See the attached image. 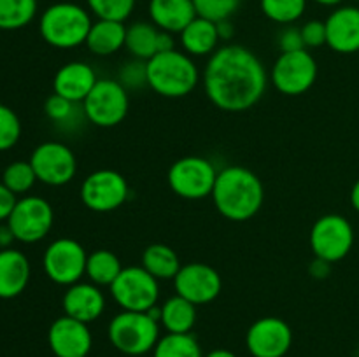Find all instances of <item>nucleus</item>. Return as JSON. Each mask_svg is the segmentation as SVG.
Instances as JSON below:
<instances>
[{
  "mask_svg": "<svg viewBox=\"0 0 359 357\" xmlns=\"http://www.w3.org/2000/svg\"><path fill=\"white\" fill-rule=\"evenodd\" d=\"M351 205L359 214V178L354 182L353 189H351Z\"/></svg>",
  "mask_w": 359,
  "mask_h": 357,
  "instance_id": "45",
  "label": "nucleus"
},
{
  "mask_svg": "<svg viewBox=\"0 0 359 357\" xmlns=\"http://www.w3.org/2000/svg\"><path fill=\"white\" fill-rule=\"evenodd\" d=\"M354 2H359V0H354Z\"/></svg>",
  "mask_w": 359,
  "mask_h": 357,
  "instance_id": "49",
  "label": "nucleus"
},
{
  "mask_svg": "<svg viewBox=\"0 0 359 357\" xmlns=\"http://www.w3.org/2000/svg\"><path fill=\"white\" fill-rule=\"evenodd\" d=\"M86 4L91 14L97 16V20L125 23L132 16L137 0H86Z\"/></svg>",
  "mask_w": 359,
  "mask_h": 357,
  "instance_id": "34",
  "label": "nucleus"
},
{
  "mask_svg": "<svg viewBox=\"0 0 359 357\" xmlns=\"http://www.w3.org/2000/svg\"><path fill=\"white\" fill-rule=\"evenodd\" d=\"M270 83L286 97L304 94L318 79V62L307 49L280 52L270 70Z\"/></svg>",
  "mask_w": 359,
  "mask_h": 357,
  "instance_id": "8",
  "label": "nucleus"
},
{
  "mask_svg": "<svg viewBox=\"0 0 359 357\" xmlns=\"http://www.w3.org/2000/svg\"><path fill=\"white\" fill-rule=\"evenodd\" d=\"M193 4H195L196 16L217 23V21L230 20L241 6V0H193Z\"/></svg>",
  "mask_w": 359,
  "mask_h": 357,
  "instance_id": "36",
  "label": "nucleus"
},
{
  "mask_svg": "<svg viewBox=\"0 0 359 357\" xmlns=\"http://www.w3.org/2000/svg\"><path fill=\"white\" fill-rule=\"evenodd\" d=\"M77 105L79 104H76V102H70L67 100V98L60 97V94L53 93L51 97L46 100L44 112L53 122H56V125L65 126V128H72L74 125L79 122L77 121L79 115L86 118L83 111V105H81V108H77Z\"/></svg>",
  "mask_w": 359,
  "mask_h": 357,
  "instance_id": "33",
  "label": "nucleus"
},
{
  "mask_svg": "<svg viewBox=\"0 0 359 357\" xmlns=\"http://www.w3.org/2000/svg\"><path fill=\"white\" fill-rule=\"evenodd\" d=\"M279 44L280 52H293V51H300V49H305L304 44V37H302V30L298 27H290L284 28L279 35Z\"/></svg>",
  "mask_w": 359,
  "mask_h": 357,
  "instance_id": "39",
  "label": "nucleus"
},
{
  "mask_svg": "<svg viewBox=\"0 0 359 357\" xmlns=\"http://www.w3.org/2000/svg\"><path fill=\"white\" fill-rule=\"evenodd\" d=\"M158 34H160V28L154 27L153 23L137 21L126 27L125 48L135 59L147 62L154 55H158Z\"/></svg>",
  "mask_w": 359,
  "mask_h": 357,
  "instance_id": "27",
  "label": "nucleus"
},
{
  "mask_svg": "<svg viewBox=\"0 0 359 357\" xmlns=\"http://www.w3.org/2000/svg\"><path fill=\"white\" fill-rule=\"evenodd\" d=\"M153 357H203V352L191 332H167L158 340Z\"/></svg>",
  "mask_w": 359,
  "mask_h": 357,
  "instance_id": "29",
  "label": "nucleus"
},
{
  "mask_svg": "<svg viewBox=\"0 0 359 357\" xmlns=\"http://www.w3.org/2000/svg\"><path fill=\"white\" fill-rule=\"evenodd\" d=\"M216 27H217V34H219L221 41L228 42V41H231V38H233L235 27H233V23H231V20L217 21Z\"/></svg>",
  "mask_w": 359,
  "mask_h": 357,
  "instance_id": "42",
  "label": "nucleus"
},
{
  "mask_svg": "<svg viewBox=\"0 0 359 357\" xmlns=\"http://www.w3.org/2000/svg\"><path fill=\"white\" fill-rule=\"evenodd\" d=\"M128 196L130 188L125 175L111 168L91 172L81 184V202L91 212H114L125 205Z\"/></svg>",
  "mask_w": 359,
  "mask_h": 357,
  "instance_id": "10",
  "label": "nucleus"
},
{
  "mask_svg": "<svg viewBox=\"0 0 359 357\" xmlns=\"http://www.w3.org/2000/svg\"><path fill=\"white\" fill-rule=\"evenodd\" d=\"M140 266L160 282V280H174L182 265L177 252L170 245L151 244L149 247L144 248Z\"/></svg>",
  "mask_w": 359,
  "mask_h": 357,
  "instance_id": "25",
  "label": "nucleus"
},
{
  "mask_svg": "<svg viewBox=\"0 0 359 357\" xmlns=\"http://www.w3.org/2000/svg\"><path fill=\"white\" fill-rule=\"evenodd\" d=\"M316 4H321V6L326 7H337L344 2V0H314Z\"/></svg>",
  "mask_w": 359,
  "mask_h": 357,
  "instance_id": "47",
  "label": "nucleus"
},
{
  "mask_svg": "<svg viewBox=\"0 0 359 357\" xmlns=\"http://www.w3.org/2000/svg\"><path fill=\"white\" fill-rule=\"evenodd\" d=\"M293 345L290 324L279 317H262L245 335V346L252 357H284Z\"/></svg>",
  "mask_w": 359,
  "mask_h": 357,
  "instance_id": "16",
  "label": "nucleus"
},
{
  "mask_svg": "<svg viewBox=\"0 0 359 357\" xmlns=\"http://www.w3.org/2000/svg\"><path fill=\"white\" fill-rule=\"evenodd\" d=\"M263 14L279 24H293L307 9V0H259Z\"/></svg>",
  "mask_w": 359,
  "mask_h": 357,
  "instance_id": "31",
  "label": "nucleus"
},
{
  "mask_svg": "<svg viewBox=\"0 0 359 357\" xmlns=\"http://www.w3.org/2000/svg\"><path fill=\"white\" fill-rule=\"evenodd\" d=\"M16 202H18V196L14 195L13 191H9V189L0 182V223L9 219Z\"/></svg>",
  "mask_w": 359,
  "mask_h": 357,
  "instance_id": "40",
  "label": "nucleus"
},
{
  "mask_svg": "<svg viewBox=\"0 0 359 357\" xmlns=\"http://www.w3.org/2000/svg\"><path fill=\"white\" fill-rule=\"evenodd\" d=\"M98 77L93 66L84 62H69L58 69L53 79L56 94L76 104H83L97 84Z\"/></svg>",
  "mask_w": 359,
  "mask_h": 357,
  "instance_id": "20",
  "label": "nucleus"
},
{
  "mask_svg": "<svg viewBox=\"0 0 359 357\" xmlns=\"http://www.w3.org/2000/svg\"><path fill=\"white\" fill-rule=\"evenodd\" d=\"M217 170L207 158L184 156L168 168L167 182L172 192L184 200H203L212 195Z\"/></svg>",
  "mask_w": 359,
  "mask_h": 357,
  "instance_id": "7",
  "label": "nucleus"
},
{
  "mask_svg": "<svg viewBox=\"0 0 359 357\" xmlns=\"http://www.w3.org/2000/svg\"><path fill=\"white\" fill-rule=\"evenodd\" d=\"M81 105L88 122L100 128H112L125 121L128 114V90L118 79H98Z\"/></svg>",
  "mask_w": 359,
  "mask_h": 357,
  "instance_id": "6",
  "label": "nucleus"
},
{
  "mask_svg": "<svg viewBox=\"0 0 359 357\" xmlns=\"http://www.w3.org/2000/svg\"><path fill=\"white\" fill-rule=\"evenodd\" d=\"M28 161L34 167L37 181L53 188L69 184L77 174V160L74 150L67 144L56 140L39 144Z\"/></svg>",
  "mask_w": 359,
  "mask_h": 357,
  "instance_id": "14",
  "label": "nucleus"
},
{
  "mask_svg": "<svg viewBox=\"0 0 359 357\" xmlns=\"http://www.w3.org/2000/svg\"><path fill=\"white\" fill-rule=\"evenodd\" d=\"M14 238L21 244H37L44 240L55 224V212L48 200L27 195L18 198L9 219L6 220Z\"/></svg>",
  "mask_w": 359,
  "mask_h": 357,
  "instance_id": "12",
  "label": "nucleus"
},
{
  "mask_svg": "<svg viewBox=\"0 0 359 357\" xmlns=\"http://www.w3.org/2000/svg\"><path fill=\"white\" fill-rule=\"evenodd\" d=\"M311 248L314 258L328 262H339L346 258L354 245V227L340 214L321 216L311 227Z\"/></svg>",
  "mask_w": 359,
  "mask_h": 357,
  "instance_id": "11",
  "label": "nucleus"
},
{
  "mask_svg": "<svg viewBox=\"0 0 359 357\" xmlns=\"http://www.w3.org/2000/svg\"><path fill=\"white\" fill-rule=\"evenodd\" d=\"M305 49L321 48L326 44V23L321 20H311L300 27Z\"/></svg>",
  "mask_w": 359,
  "mask_h": 357,
  "instance_id": "38",
  "label": "nucleus"
},
{
  "mask_svg": "<svg viewBox=\"0 0 359 357\" xmlns=\"http://www.w3.org/2000/svg\"><path fill=\"white\" fill-rule=\"evenodd\" d=\"M196 322V304L184 300L182 296L168 298L161 304L160 326L167 329V332H191Z\"/></svg>",
  "mask_w": 359,
  "mask_h": 357,
  "instance_id": "26",
  "label": "nucleus"
},
{
  "mask_svg": "<svg viewBox=\"0 0 359 357\" xmlns=\"http://www.w3.org/2000/svg\"><path fill=\"white\" fill-rule=\"evenodd\" d=\"M130 357H146V356H130Z\"/></svg>",
  "mask_w": 359,
  "mask_h": 357,
  "instance_id": "48",
  "label": "nucleus"
},
{
  "mask_svg": "<svg viewBox=\"0 0 359 357\" xmlns=\"http://www.w3.org/2000/svg\"><path fill=\"white\" fill-rule=\"evenodd\" d=\"M326 46L340 55L359 51V7L340 6L326 18Z\"/></svg>",
  "mask_w": 359,
  "mask_h": 357,
  "instance_id": "18",
  "label": "nucleus"
},
{
  "mask_svg": "<svg viewBox=\"0 0 359 357\" xmlns=\"http://www.w3.org/2000/svg\"><path fill=\"white\" fill-rule=\"evenodd\" d=\"M93 24L90 13L76 2H56L42 13L39 31L46 44L56 49H74L86 44Z\"/></svg>",
  "mask_w": 359,
  "mask_h": 357,
  "instance_id": "4",
  "label": "nucleus"
},
{
  "mask_svg": "<svg viewBox=\"0 0 359 357\" xmlns=\"http://www.w3.org/2000/svg\"><path fill=\"white\" fill-rule=\"evenodd\" d=\"M37 14V0H0V30H20Z\"/></svg>",
  "mask_w": 359,
  "mask_h": 357,
  "instance_id": "30",
  "label": "nucleus"
},
{
  "mask_svg": "<svg viewBox=\"0 0 359 357\" xmlns=\"http://www.w3.org/2000/svg\"><path fill=\"white\" fill-rule=\"evenodd\" d=\"M203 357H237V356L228 349H216V350H210V352Z\"/></svg>",
  "mask_w": 359,
  "mask_h": 357,
  "instance_id": "46",
  "label": "nucleus"
},
{
  "mask_svg": "<svg viewBox=\"0 0 359 357\" xmlns=\"http://www.w3.org/2000/svg\"><path fill=\"white\" fill-rule=\"evenodd\" d=\"M13 241H16V238H14L9 224H0V251L2 248H9L13 245Z\"/></svg>",
  "mask_w": 359,
  "mask_h": 357,
  "instance_id": "44",
  "label": "nucleus"
},
{
  "mask_svg": "<svg viewBox=\"0 0 359 357\" xmlns=\"http://www.w3.org/2000/svg\"><path fill=\"white\" fill-rule=\"evenodd\" d=\"M179 35H181L182 51L191 58L210 56L221 41L216 23L200 16H196Z\"/></svg>",
  "mask_w": 359,
  "mask_h": 357,
  "instance_id": "23",
  "label": "nucleus"
},
{
  "mask_svg": "<svg viewBox=\"0 0 359 357\" xmlns=\"http://www.w3.org/2000/svg\"><path fill=\"white\" fill-rule=\"evenodd\" d=\"M21 121L16 112L0 102V153L9 150L20 142Z\"/></svg>",
  "mask_w": 359,
  "mask_h": 357,
  "instance_id": "35",
  "label": "nucleus"
},
{
  "mask_svg": "<svg viewBox=\"0 0 359 357\" xmlns=\"http://www.w3.org/2000/svg\"><path fill=\"white\" fill-rule=\"evenodd\" d=\"M35 182H37V175H35L30 161H13V163L7 164L2 174V184L16 196L27 195L34 188Z\"/></svg>",
  "mask_w": 359,
  "mask_h": 357,
  "instance_id": "32",
  "label": "nucleus"
},
{
  "mask_svg": "<svg viewBox=\"0 0 359 357\" xmlns=\"http://www.w3.org/2000/svg\"><path fill=\"white\" fill-rule=\"evenodd\" d=\"M175 294L193 304H209L223 290V279L216 268L205 262H188L182 265L174 279Z\"/></svg>",
  "mask_w": 359,
  "mask_h": 357,
  "instance_id": "15",
  "label": "nucleus"
},
{
  "mask_svg": "<svg viewBox=\"0 0 359 357\" xmlns=\"http://www.w3.org/2000/svg\"><path fill=\"white\" fill-rule=\"evenodd\" d=\"M111 296L121 310L147 312L158 304L160 282L142 266H126L111 284Z\"/></svg>",
  "mask_w": 359,
  "mask_h": 357,
  "instance_id": "9",
  "label": "nucleus"
},
{
  "mask_svg": "<svg viewBox=\"0 0 359 357\" xmlns=\"http://www.w3.org/2000/svg\"><path fill=\"white\" fill-rule=\"evenodd\" d=\"M147 86L165 98L188 97L200 83L195 59L184 51L158 52L146 62Z\"/></svg>",
  "mask_w": 359,
  "mask_h": 357,
  "instance_id": "3",
  "label": "nucleus"
},
{
  "mask_svg": "<svg viewBox=\"0 0 359 357\" xmlns=\"http://www.w3.org/2000/svg\"><path fill=\"white\" fill-rule=\"evenodd\" d=\"M62 307L69 317L91 324L104 314L105 296L97 284L76 282L67 287L62 298Z\"/></svg>",
  "mask_w": 359,
  "mask_h": 357,
  "instance_id": "19",
  "label": "nucleus"
},
{
  "mask_svg": "<svg viewBox=\"0 0 359 357\" xmlns=\"http://www.w3.org/2000/svg\"><path fill=\"white\" fill-rule=\"evenodd\" d=\"M88 252L74 238H56L48 245L42 255L44 273L58 286H72L86 275Z\"/></svg>",
  "mask_w": 359,
  "mask_h": 357,
  "instance_id": "13",
  "label": "nucleus"
},
{
  "mask_svg": "<svg viewBox=\"0 0 359 357\" xmlns=\"http://www.w3.org/2000/svg\"><path fill=\"white\" fill-rule=\"evenodd\" d=\"M172 49H175L174 34H168V31L160 30V34H158V52L172 51Z\"/></svg>",
  "mask_w": 359,
  "mask_h": 357,
  "instance_id": "43",
  "label": "nucleus"
},
{
  "mask_svg": "<svg viewBox=\"0 0 359 357\" xmlns=\"http://www.w3.org/2000/svg\"><path fill=\"white\" fill-rule=\"evenodd\" d=\"M30 261L16 248L0 251V300L18 298L30 282Z\"/></svg>",
  "mask_w": 359,
  "mask_h": 357,
  "instance_id": "21",
  "label": "nucleus"
},
{
  "mask_svg": "<svg viewBox=\"0 0 359 357\" xmlns=\"http://www.w3.org/2000/svg\"><path fill=\"white\" fill-rule=\"evenodd\" d=\"M210 198L224 219L244 223L262 210L265 203V186L249 168L230 164L217 172Z\"/></svg>",
  "mask_w": 359,
  "mask_h": 357,
  "instance_id": "2",
  "label": "nucleus"
},
{
  "mask_svg": "<svg viewBox=\"0 0 359 357\" xmlns=\"http://www.w3.org/2000/svg\"><path fill=\"white\" fill-rule=\"evenodd\" d=\"M48 345L56 357H84L90 354L93 338L88 324L62 315L49 326Z\"/></svg>",
  "mask_w": 359,
  "mask_h": 357,
  "instance_id": "17",
  "label": "nucleus"
},
{
  "mask_svg": "<svg viewBox=\"0 0 359 357\" xmlns=\"http://www.w3.org/2000/svg\"><path fill=\"white\" fill-rule=\"evenodd\" d=\"M107 335L112 346L126 357L146 356L160 340V322L147 312L121 310L109 322Z\"/></svg>",
  "mask_w": 359,
  "mask_h": 357,
  "instance_id": "5",
  "label": "nucleus"
},
{
  "mask_svg": "<svg viewBox=\"0 0 359 357\" xmlns=\"http://www.w3.org/2000/svg\"><path fill=\"white\" fill-rule=\"evenodd\" d=\"M118 80L126 90H140L147 86V69L142 59H130L119 69Z\"/></svg>",
  "mask_w": 359,
  "mask_h": 357,
  "instance_id": "37",
  "label": "nucleus"
},
{
  "mask_svg": "<svg viewBox=\"0 0 359 357\" xmlns=\"http://www.w3.org/2000/svg\"><path fill=\"white\" fill-rule=\"evenodd\" d=\"M84 357H88V356H84Z\"/></svg>",
  "mask_w": 359,
  "mask_h": 357,
  "instance_id": "50",
  "label": "nucleus"
},
{
  "mask_svg": "<svg viewBox=\"0 0 359 357\" xmlns=\"http://www.w3.org/2000/svg\"><path fill=\"white\" fill-rule=\"evenodd\" d=\"M262 59L241 44H224L209 56L202 83L210 104L224 112H245L255 107L269 86Z\"/></svg>",
  "mask_w": 359,
  "mask_h": 357,
  "instance_id": "1",
  "label": "nucleus"
},
{
  "mask_svg": "<svg viewBox=\"0 0 359 357\" xmlns=\"http://www.w3.org/2000/svg\"><path fill=\"white\" fill-rule=\"evenodd\" d=\"M151 23L168 34H181L196 18L193 0H149Z\"/></svg>",
  "mask_w": 359,
  "mask_h": 357,
  "instance_id": "22",
  "label": "nucleus"
},
{
  "mask_svg": "<svg viewBox=\"0 0 359 357\" xmlns=\"http://www.w3.org/2000/svg\"><path fill=\"white\" fill-rule=\"evenodd\" d=\"M121 270L123 265L119 258L107 248H98V251L88 254L86 276L90 282L97 284L98 287H111Z\"/></svg>",
  "mask_w": 359,
  "mask_h": 357,
  "instance_id": "28",
  "label": "nucleus"
},
{
  "mask_svg": "<svg viewBox=\"0 0 359 357\" xmlns=\"http://www.w3.org/2000/svg\"><path fill=\"white\" fill-rule=\"evenodd\" d=\"M309 273H311V276H314L316 280L326 279V276L332 273V262L325 261V259L314 258V261L309 266Z\"/></svg>",
  "mask_w": 359,
  "mask_h": 357,
  "instance_id": "41",
  "label": "nucleus"
},
{
  "mask_svg": "<svg viewBox=\"0 0 359 357\" xmlns=\"http://www.w3.org/2000/svg\"><path fill=\"white\" fill-rule=\"evenodd\" d=\"M126 27L121 21L97 20L90 28L86 38V48L95 56L116 55L121 48H125Z\"/></svg>",
  "mask_w": 359,
  "mask_h": 357,
  "instance_id": "24",
  "label": "nucleus"
}]
</instances>
